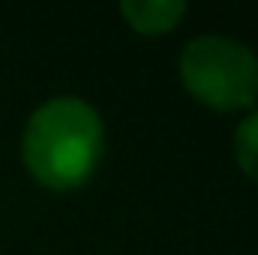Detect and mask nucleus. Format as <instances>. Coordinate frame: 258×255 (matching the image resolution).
<instances>
[{
  "instance_id": "nucleus-1",
  "label": "nucleus",
  "mask_w": 258,
  "mask_h": 255,
  "mask_svg": "<svg viewBox=\"0 0 258 255\" xmlns=\"http://www.w3.org/2000/svg\"><path fill=\"white\" fill-rule=\"evenodd\" d=\"M105 156V126L99 111L81 96H54L42 102L21 135L27 174L51 192L81 189Z\"/></svg>"
},
{
  "instance_id": "nucleus-2",
  "label": "nucleus",
  "mask_w": 258,
  "mask_h": 255,
  "mask_svg": "<svg viewBox=\"0 0 258 255\" xmlns=\"http://www.w3.org/2000/svg\"><path fill=\"white\" fill-rule=\"evenodd\" d=\"M177 72L186 93L213 111H243L258 99V57L240 39L195 36L180 51Z\"/></svg>"
},
{
  "instance_id": "nucleus-3",
  "label": "nucleus",
  "mask_w": 258,
  "mask_h": 255,
  "mask_svg": "<svg viewBox=\"0 0 258 255\" xmlns=\"http://www.w3.org/2000/svg\"><path fill=\"white\" fill-rule=\"evenodd\" d=\"M120 15L135 33L156 36V33H168L186 15V3L183 0H123Z\"/></svg>"
},
{
  "instance_id": "nucleus-4",
  "label": "nucleus",
  "mask_w": 258,
  "mask_h": 255,
  "mask_svg": "<svg viewBox=\"0 0 258 255\" xmlns=\"http://www.w3.org/2000/svg\"><path fill=\"white\" fill-rule=\"evenodd\" d=\"M234 159L246 177L258 180V108L249 111L234 129Z\"/></svg>"
}]
</instances>
